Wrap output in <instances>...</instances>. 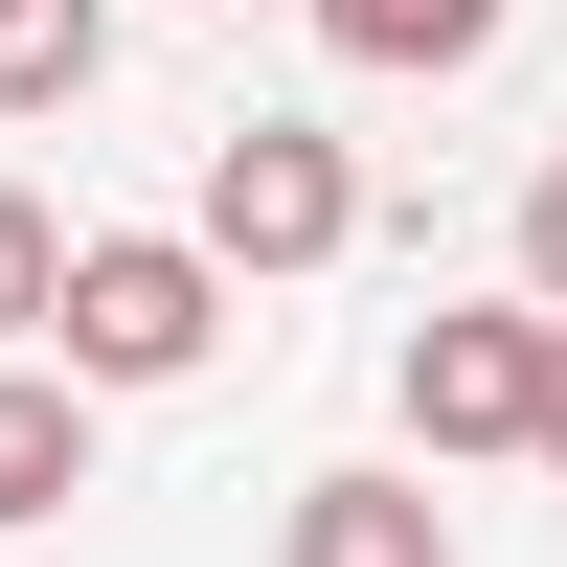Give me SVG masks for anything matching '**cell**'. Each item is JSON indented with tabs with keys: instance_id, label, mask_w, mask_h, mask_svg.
<instances>
[{
	"instance_id": "cell-7",
	"label": "cell",
	"mask_w": 567,
	"mask_h": 567,
	"mask_svg": "<svg viewBox=\"0 0 567 567\" xmlns=\"http://www.w3.org/2000/svg\"><path fill=\"white\" fill-rule=\"evenodd\" d=\"M114 69V0H0V114H69Z\"/></svg>"
},
{
	"instance_id": "cell-8",
	"label": "cell",
	"mask_w": 567,
	"mask_h": 567,
	"mask_svg": "<svg viewBox=\"0 0 567 567\" xmlns=\"http://www.w3.org/2000/svg\"><path fill=\"white\" fill-rule=\"evenodd\" d=\"M45 318H69V227L0 182V363H45Z\"/></svg>"
},
{
	"instance_id": "cell-6",
	"label": "cell",
	"mask_w": 567,
	"mask_h": 567,
	"mask_svg": "<svg viewBox=\"0 0 567 567\" xmlns=\"http://www.w3.org/2000/svg\"><path fill=\"white\" fill-rule=\"evenodd\" d=\"M69 499H91V386L0 363V523H69Z\"/></svg>"
},
{
	"instance_id": "cell-3",
	"label": "cell",
	"mask_w": 567,
	"mask_h": 567,
	"mask_svg": "<svg viewBox=\"0 0 567 567\" xmlns=\"http://www.w3.org/2000/svg\"><path fill=\"white\" fill-rule=\"evenodd\" d=\"M545 363H567V318H523V296H454V318H409V454H545Z\"/></svg>"
},
{
	"instance_id": "cell-9",
	"label": "cell",
	"mask_w": 567,
	"mask_h": 567,
	"mask_svg": "<svg viewBox=\"0 0 567 567\" xmlns=\"http://www.w3.org/2000/svg\"><path fill=\"white\" fill-rule=\"evenodd\" d=\"M523 318H567V159L523 182Z\"/></svg>"
},
{
	"instance_id": "cell-1",
	"label": "cell",
	"mask_w": 567,
	"mask_h": 567,
	"mask_svg": "<svg viewBox=\"0 0 567 567\" xmlns=\"http://www.w3.org/2000/svg\"><path fill=\"white\" fill-rule=\"evenodd\" d=\"M45 363H69L91 409H114V386H205V363H227V272L182 250V227H69V318H45Z\"/></svg>"
},
{
	"instance_id": "cell-10",
	"label": "cell",
	"mask_w": 567,
	"mask_h": 567,
	"mask_svg": "<svg viewBox=\"0 0 567 567\" xmlns=\"http://www.w3.org/2000/svg\"><path fill=\"white\" fill-rule=\"evenodd\" d=\"M545 477H567V363H545Z\"/></svg>"
},
{
	"instance_id": "cell-4",
	"label": "cell",
	"mask_w": 567,
	"mask_h": 567,
	"mask_svg": "<svg viewBox=\"0 0 567 567\" xmlns=\"http://www.w3.org/2000/svg\"><path fill=\"white\" fill-rule=\"evenodd\" d=\"M272 567H454V499L432 477H296Z\"/></svg>"
},
{
	"instance_id": "cell-2",
	"label": "cell",
	"mask_w": 567,
	"mask_h": 567,
	"mask_svg": "<svg viewBox=\"0 0 567 567\" xmlns=\"http://www.w3.org/2000/svg\"><path fill=\"white\" fill-rule=\"evenodd\" d=\"M182 250L227 272V296H250V272H341L363 250V159L318 114H227L205 136V205H182Z\"/></svg>"
},
{
	"instance_id": "cell-5",
	"label": "cell",
	"mask_w": 567,
	"mask_h": 567,
	"mask_svg": "<svg viewBox=\"0 0 567 567\" xmlns=\"http://www.w3.org/2000/svg\"><path fill=\"white\" fill-rule=\"evenodd\" d=\"M499 23H523V0H318V45H341V69H386V91L499 69Z\"/></svg>"
}]
</instances>
